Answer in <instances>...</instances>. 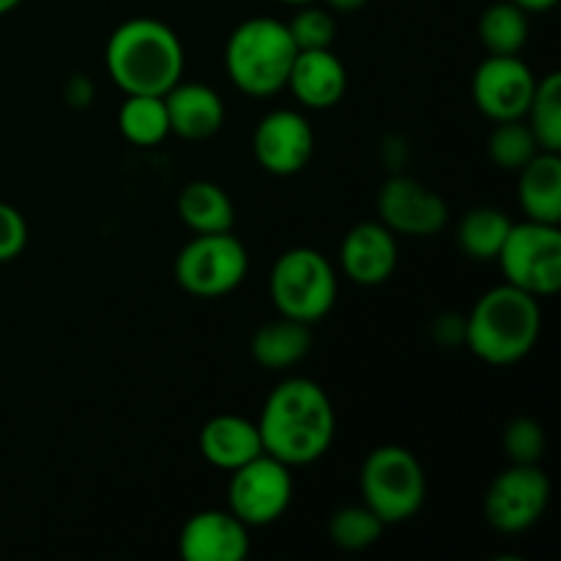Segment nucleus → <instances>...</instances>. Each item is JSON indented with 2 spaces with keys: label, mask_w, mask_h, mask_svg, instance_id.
<instances>
[{
  "label": "nucleus",
  "mask_w": 561,
  "mask_h": 561,
  "mask_svg": "<svg viewBox=\"0 0 561 561\" xmlns=\"http://www.w3.org/2000/svg\"><path fill=\"white\" fill-rule=\"evenodd\" d=\"M27 247V222L11 203L0 201V263L22 255Z\"/></svg>",
  "instance_id": "30"
},
{
  "label": "nucleus",
  "mask_w": 561,
  "mask_h": 561,
  "mask_svg": "<svg viewBox=\"0 0 561 561\" xmlns=\"http://www.w3.org/2000/svg\"><path fill=\"white\" fill-rule=\"evenodd\" d=\"M504 453L510 463L535 466L546 455V431L531 416H515L504 427Z\"/></svg>",
  "instance_id": "29"
},
{
  "label": "nucleus",
  "mask_w": 561,
  "mask_h": 561,
  "mask_svg": "<svg viewBox=\"0 0 561 561\" xmlns=\"http://www.w3.org/2000/svg\"><path fill=\"white\" fill-rule=\"evenodd\" d=\"M433 340L444 348H458L466 345V318L458 312H442L431 327Z\"/></svg>",
  "instance_id": "31"
},
{
  "label": "nucleus",
  "mask_w": 561,
  "mask_h": 561,
  "mask_svg": "<svg viewBox=\"0 0 561 561\" xmlns=\"http://www.w3.org/2000/svg\"><path fill=\"white\" fill-rule=\"evenodd\" d=\"M104 66L126 96H164L184 80V44L168 22L131 16L110 33Z\"/></svg>",
  "instance_id": "2"
},
{
  "label": "nucleus",
  "mask_w": 561,
  "mask_h": 561,
  "mask_svg": "<svg viewBox=\"0 0 561 561\" xmlns=\"http://www.w3.org/2000/svg\"><path fill=\"white\" fill-rule=\"evenodd\" d=\"M480 42L488 55H520L529 42V14L513 0L488 5L480 16Z\"/></svg>",
  "instance_id": "24"
},
{
  "label": "nucleus",
  "mask_w": 561,
  "mask_h": 561,
  "mask_svg": "<svg viewBox=\"0 0 561 561\" xmlns=\"http://www.w3.org/2000/svg\"><path fill=\"white\" fill-rule=\"evenodd\" d=\"M537 77L518 55H488L471 77V96L488 121H518L529 110Z\"/></svg>",
  "instance_id": "12"
},
{
  "label": "nucleus",
  "mask_w": 561,
  "mask_h": 561,
  "mask_svg": "<svg viewBox=\"0 0 561 561\" xmlns=\"http://www.w3.org/2000/svg\"><path fill=\"white\" fill-rule=\"evenodd\" d=\"M542 332L540 299L513 285L482 294L466 316V348L493 367L524 362Z\"/></svg>",
  "instance_id": "3"
},
{
  "label": "nucleus",
  "mask_w": 561,
  "mask_h": 561,
  "mask_svg": "<svg viewBox=\"0 0 561 561\" xmlns=\"http://www.w3.org/2000/svg\"><path fill=\"white\" fill-rule=\"evenodd\" d=\"M181 222L195 236L228 233L236 225V206L228 192L214 181H190L175 203Z\"/></svg>",
  "instance_id": "21"
},
{
  "label": "nucleus",
  "mask_w": 561,
  "mask_h": 561,
  "mask_svg": "<svg viewBox=\"0 0 561 561\" xmlns=\"http://www.w3.org/2000/svg\"><path fill=\"white\" fill-rule=\"evenodd\" d=\"M294 499V474L290 466L279 463L272 455H257L250 463L230 471L228 510L250 529L272 526L288 513Z\"/></svg>",
  "instance_id": "9"
},
{
  "label": "nucleus",
  "mask_w": 561,
  "mask_h": 561,
  "mask_svg": "<svg viewBox=\"0 0 561 561\" xmlns=\"http://www.w3.org/2000/svg\"><path fill=\"white\" fill-rule=\"evenodd\" d=\"M337 290V272L329 257L312 247L283 252L268 274V299L274 310L307 327H316L332 312Z\"/></svg>",
  "instance_id": "5"
},
{
  "label": "nucleus",
  "mask_w": 561,
  "mask_h": 561,
  "mask_svg": "<svg viewBox=\"0 0 561 561\" xmlns=\"http://www.w3.org/2000/svg\"><path fill=\"white\" fill-rule=\"evenodd\" d=\"M93 96H96V88H93L91 77L75 75L69 80V85H66V102L71 107H88L93 102Z\"/></svg>",
  "instance_id": "32"
},
{
  "label": "nucleus",
  "mask_w": 561,
  "mask_h": 561,
  "mask_svg": "<svg viewBox=\"0 0 561 561\" xmlns=\"http://www.w3.org/2000/svg\"><path fill=\"white\" fill-rule=\"evenodd\" d=\"M118 131L137 148L162 146L170 135L164 96H126L118 110Z\"/></svg>",
  "instance_id": "23"
},
{
  "label": "nucleus",
  "mask_w": 561,
  "mask_h": 561,
  "mask_svg": "<svg viewBox=\"0 0 561 561\" xmlns=\"http://www.w3.org/2000/svg\"><path fill=\"white\" fill-rule=\"evenodd\" d=\"M398 236L378 219L359 222L345 233L340 244V266L354 285L378 288L398 268Z\"/></svg>",
  "instance_id": "15"
},
{
  "label": "nucleus",
  "mask_w": 561,
  "mask_h": 561,
  "mask_svg": "<svg viewBox=\"0 0 561 561\" xmlns=\"http://www.w3.org/2000/svg\"><path fill=\"white\" fill-rule=\"evenodd\" d=\"M510 228H513V219L507 217V211L496 206H477L463 214L455 236H458V247L466 257L491 263L502 252Z\"/></svg>",
  "instance_id": "22"
},
{
  "label": "nucleus",
  "mask_w": 561,
  "mask_h": 561,
  "mask_svg": "<svg viewBox=\"0 0 561 561\" xmlns=\"http://www.w3.org/2000/svg\"><path fill=\"white\" fill-rule=\"evenodd\" d=\"M288 88L307 110H332L348 91V71L332 49H305L296 55Z\"/></svg>",
  "instance_id": "16"
},
{
  "label": "nucleus",
  "mask_w": 561,
  "mask_h": 561,
  "mask_svg": "<svg viewBox=\"0 0 561 561\" xmlns=\"http://www.w3.org/2000/svg\"><path fill=\"white\" fill-rule=\"evenodd\" d=\"M378 222L387 225L394 236L431 239L449 225V206L438 192L411 175H392L383 181L376 197Z\"/></svg>",
  "instance_id": "11"
},
{
  "label": "nucleus",
  "mask_w": 561,
  "mask_h": 561,
  "mask_svg": "<svg viewBox=\"0 0 561 561\" xmlns=\"http://www.w3.org/2000/svg\"><path fill=\"white\" fill-rule=\"evenodd\" d=\"M312 348V327L301 321L279 316L277 321H268L252 334L250 354L263 370L283 373L299 365Z\"/></svg>",
  "instance_id": "20"
},
{
  "label": "nucleus",
  "mask_w": 561,
  "mask_h": 561,
  "mask_svg": "<svg viewBox=\"0 0 561 561\" xmlns=\"http://www.w3.org/2000/svg\"><path fill=\"white\" fill-rule=\"evenodd\" d=\"M170 135L181 140L201 142L217 135L225 124V102L211 85L195 80H181L164 93Z\"/></svg>",
  "instance_id": "17"
},
{
  "label": "nucleus",
  "mask_w": 561,
  "mask_h": 561,
  "mask_svg": "<svg viewBox=\"0 0 561 561\" xmlns=\"http://www.w3.org/2000/svg\"><path fill=\"white\" fill-rule=\"evenodd\" d=\"M20 3L22 0H0V16L9 14V11H14Z\"/></svg>",
  "instance_id": "35"
},
{
  "label": "nucleus",
  "mask_w": 561,
  "mask_h": 561,
  "mask_svg": "<svg viewBox=\"0 0 561 561\" xmlns=\"http://www.w3.org/2000/svg\"><path fill=\"white\" fill-rule=\"evenodd\" d=\"M250 546V526L230 510L195 513L179 535V557L184 561H244Z\"/></svg>",
  "instance_id": "14"
},
{
  "label": "nucleus",
  "mask_w": 561,
  "mask_h": 561,
  "mask_svg": "<svg viewBox=\"0 0 561 561\" xmlns=\"http://www.w3.org/2000/svg\"><path fill=\"white\" fill-rule=\"evenodd\" d=\"M296 49L288 25L274 16H252L233 27L225 44V71L241 93L268 99L285 91Z\"/></svg>",
  "instance_id": "4"
},
{
  "label": "nucleus",
  "mask_w": 561,
  "mask_h": 561,
  "mask_svg": "<svg viewBox=\"0 0 561 561\" xmlns=\"http://www.w3.org/2000/svg\"><path fill=\"white\" fill-rule=\"evenodd\" d=\"M252 153L266 173L288 179L310 164L316 153V131L299 110H272L257 121Z\"/></svg>",
  "instance_id": "13"
},
{
  "label": "nucleus",
  "mask_w": 561,
  "mask_h": 561,
  "mask_svg": "<svg viewBox=\"0 0 561 561\" xmlns=\"http://www.w3.org/2000/svg\"><path fill=\"white\" fill-rule=\"evenodd\" d=\"M524 121L535 131L542 151L561 153V75L551 71L542 80H537L535 96Z\"/></svg>",
  "instance_id": "25"
},
{
  "label": "nucleus",
  "mask_w": 561,
  "mask_h": 561,
  "mask_svg": "<svg viewBox=\"0 0 561 561\" xmlns=\"http://www.w3.org/2000/svg\"><path fill=\"white\" fill-rule=\"evenodd\" d=\"M504 283L526 290L535 299L559 294L561 288V230L546 222H513L499 252Z\"/></svg>",
  "instance_id": "8"
},
{
  "label": "nucleus",
  "mask_w": 561,
  "mask_h": 561,
  "mask_svg": "<svg viewBox=\"0 0 561 561\" xmlns=\"http://www.w3.org/2000/svg\"><path fill=\"white\" fill-rule=\"evenodd\" d=\"M518 9H524L526 14H542V11H551L559 0H513Z\"/></svg>",
  "instance_id": "33"
},
{
  "label": "nucleus",
  "mask_w": 561,
  "mask_h": 561,
  "mask_svg": "<svg viewBox=\"0 0 561 561\" xmlns=\"http://www.w3.org/2000/svg\"><path fill=\"white\" fill-rule=\"evenodd\" d=\"M540 151V142L524 118L499 121L488 135V159L507 173H518Z\"/></svg>",
  "instance_id": "26"
},
{
  "label": "nucleus",
  "mask_w": 561,
  "mask_h": 561,
  "mask_svg": "<svg viewBox=\"0 0 561 561\" xmlns=\"http://www.w3.org/2000/svg\"><path fill=\"white\" fill-rule=\"evenodd\" d=\"M197 449L208 466L219 471H236L263 455L257 422L239 414H217L201 427Z\"/></svg>",
  "instance_id": "18"
},
{
  "label": "nucleus",
  "mask_w": 561,
  "mask_h": 561,
  "mask_svg": "<svg viewBox=\"0 0 561 561\" xmlns=\"http://www.w3.org/2000/svg\"><path fill=\"white\" fill-rule=\"evenodd\" d=\"M362 504L373 510L383 526L414 518L427 499V477L420 458L398 444L376 447L359 469Z\"/></svg>",
  "instance_id": "6"
},
{
  "label": "nucleus",
  "mask_w": 561,
  "mask_h": 561,
  "mask_svg": "<svg viewBox=\"0 0 561 561\" xmlns=\"http://www.w3.org/2000/svg\"><path fill=\"white\" fill-rule=\"evenodd\" d=\"M263 453L285 466H310L329 453L337 416L327 389L312 378H285L268 392L257 420Z\"/></svg>",
  "instance_id": "1"
},
{
  "label": "nucleus",
  "mask_w": 561,
  "mask_h": 561,
  "mask_svg": "<svg viewBox=\"0 0 561 561\" xmlns=\"http://www.w3.org/2000/svg\"><path fill=\"white\" fill-rule=\"evenodd\" d=\"M277 3H285V5H294V9H299V5H307V3H318V0H277Z\"/></svg>",
  "instance_id": "36"
},
{
  "label": "nucleus",
  "mask_w": 561,
  "mask_h": 561,
  "mask_svg": "<svg viewBox=\"0 0 561 561\" xmlns=\"http://www.w3.org/2000/svg\"><path fill=\"white\" fill-rule=\"evenodd\" d=\"M285 25H288V33L299 53H305V49H332L334 36H337L334 14L316 3L299 5Z\"/></svg>",
  "instance_id": "28"
},
{
  "label": "nucleus",
  "mask_w": 561,
  "mask_h": 561,
  "mask_svg": "<svg viewBox=\"0 0 561 561\" xmlns=\"http://www.w3.org/2000/svg\"><path fill=\"white\" fill-rule=\"evenodd\" d=\"M383 529H387L383 520L367 504H348L329 518V540L334 548L348 553H359L376 546Z\"/></svg>",
  "instance_id": "27"
},
{
  "label": "nucleus",
  "mask_w": 561,
  "mask_h": 561,
  "mask_svg": "<svg viewBox=\"0 0 561 561\" xmlns=\"http://www.w3.org/2000/svg\"><path fill=\"white\" fill-rule=\"evenodd\" d=\"M367 0H327L329 11H337V14H354L365 5Z\"/></svg>",
  "instance_id": "34"
},
{
  "label": "nucleus",
  "mask_w": 561,
  "mask_h": 561,
  "mask_svg": "<svg viewBox=\"0 0 561 561\" xmlns=\"http://www.w3.org/2000/svg\"><path fill=\"white\" fill-rule=\"evenodd\" d=\"M551 502V482L540 463H510L485 493V520L502 535H524L540 524Z\"/></svg>",
  "instance_id": "10"
},
{
  "label": "nucleus",
  "mask_w": 561,
  "mask_h": 561,
  "mask_svg": "<svg viewBox=\"0 0 561 561\" xmlns=\"http://www.w3.org/2000/svg\"><path fill=\"white\" fill-rule=\"evenodd\" d=\"M250 272V252L233 233L192 236L175 255V283L197 299H219L239 288Z\"/></svg>",
  "instance_id": "7"
},
{
  "label": "nucleus",
  "mask_w": 561,
  "mask_h": 561,
  "mask_svg": "<svg viewBox=\"0 0 561 561\" xmlns=\"http://www.w3.org/2000/svg\"><path fill=\"white\" fill-rule=\"evenodd\" d=\"M518 203L531 222L561 225V153L540 151L518 170Z\"/></svg>",
  "instance_id": "19"
}]
</instances>
